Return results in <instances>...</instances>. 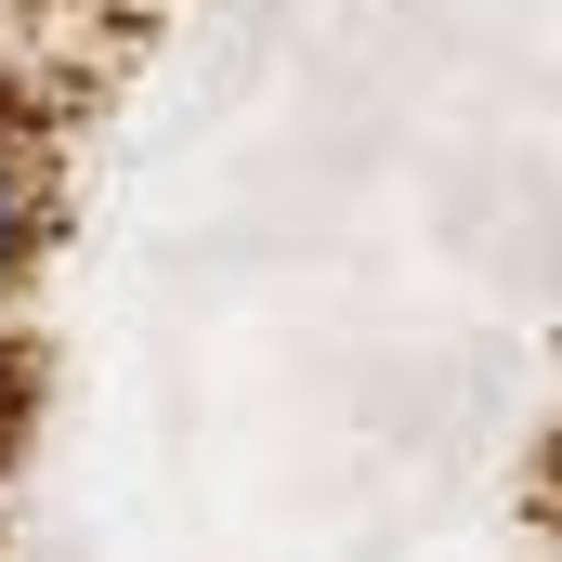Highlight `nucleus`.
<instances>
[{
	"label": "nucleus",
	"instance_id": "nucleus-1",
	"mask_svg": "<svg viewBox=\"0 0 562 562\" xmlns=\"http://www.w3.org/2000/svg\"><path fill=\"white\" fill-rule=\"evenodd\" d=\"M40 262V170L0 144V301H13V276Z\"/></svg>",
	"mask_w": 562,
	"mask_h": 562
}]
</instances>
